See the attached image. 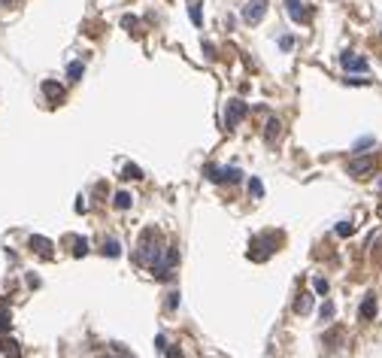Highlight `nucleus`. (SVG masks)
<instances>
[{"label":"nucleus","instance_id":"obj_26","mask_svg":"<svg viewBox=\"0 0 382 358\" xmlns=\"http://www.w3.org/2000/svg\"><path fill=\"white\" fill-rule=\"evenodd\" d=\"M291 46H294V40H291V36H279V49H282V52H288Z\"/></svg>","mask_w":382,"mask_h":358},{"label":"nucleus","instance_id":"obj_16","mask_svg":"<svg viewBox=\"0 0 382 358\" xmlns=\"http://www.w3.org/2000/svg\"><path fill=\"white\" fill-rule=\"evenodd\" d=\"M103 255H106V258H119V255H122V246H119L116 240H106V243H103Z\"/></svg>","mask_w":382,"mask_h":358},{"label":"nucleus","instance_id":"obj_1","mask_svg":"<svg viewBox=\"0 0 382 358\" xmlns=\"http://www.w3.org/2000/svg\"><path fill=\"white\" fill-rule=\"evenodd\" d=\"M164 246H167V243H164V240L158 237V231H146V234L140 237V255H137V258H140V264L152 267V264L161 258Z\"/></svg>","mask_w":382,"mask_h":358},{"label":"nucleus","instance_id":"obj_5","mask_svg":"<svg viewBox=\"0 0 382 358\" xmlns=\"http://www.w3.org/2000/svg\"><path fill=\"white\" fill-rule=\"evenodd\" d=\"M246 116V103L243 100H231L227 103V130H234L237 128V122Z\"/></svg>","mask_w":382,"mask_h":358},{"label":"nucleus","instance_id":"obj_8","mask_svg":"<svg viewBox=\"0 0 382 358\" xmlns=\"http://www.w3.org/2000/svg\"><path fill=\"white\" fill-rule=\"evenodd\" d=\"M43 95L52 100V103H61V100H64V88L58 85V82H49V79H46V82H43Z\"/></svg>","mask_w":382,"mask_h":358},{"label":"nucleus","instance_id":"obj_18","mask_svg":"<svg viewBox=\"0 0 382 358\" xmlns=\"http://www.w3.org/2000/svg\"><path fill=\"white\" fill-rule=\"evenodd\" d=\"M188 15H191V22L200 28L203 25V15H200V6H197V0H191V6H188Z\"/></svg>","mask_w":382,"mask_h":358},{"label":"nucleus","instance_id":"obj_7","mask_svg":"<svg viewBox=\"0 0 382 358\" xmlns=\"http://www.w3.org/2000/svg\"><path fill=\"white\" fill-rule=\"evenodd\" d=\"M279 134H282V122H279L276 116H270V119H267V128H264L267 143H276V140H279Z\"/></svg>","mask_w":382,"mask_h":358},{"label":"nucleus","instance_id":"obj_4","mask_svg":"<svg viewBox=\"0 0 382 358\" xmlns=\"http://www.w3.org/2000/svg\"><path fill=\"white\" fill-rule=\"evenodd\" d=\"M340 64H343V70H349V73H367V61L361 55H355V52H343Z\"/></svg>","mask_w":382,"mask_h":358},{"label":"nucleus","instance_id":"obj_29","mask_svg":"<svg viewBox=\"0 0 382 358\" xmlns=\"http://www.w3.org/2000/svg\"><path fill=\"white\" fill-rule=\"evenodd\" d=\"M167 307H170V310H176V307H179V294H176V292L170 294V304H167Z\"/></svg>","mask_w":382,"mask_h":358},{"label":"nucleus","instance_id":"obj_11","mask_svg":"<svg viewBox=\"0 0 382 358\" xmlns=\"http://www.w3.org/2000/svg\"><path fill=\"white\" fill-rule=\"evenodd\" d=\"M0 352L6 358H22V346H18L15 340H3V343H0Z\"/></svg>","mask_w":382,"mask_h":358},{"label":"nucleus","instance_id":"obj_13","mask_svg":"<svg viewBox=\"0 0 382 358\" xmlns=\"http://www.w3.org/2000/svg\"><path fill=\"white\" fill-rule=\"evenodd\" d=\"M82 73H85V64H82V61H73V64H67V76H70V82L82 79Z\"/></svg>","mask_w":382,"mask_h":358},{"label":"nucleus","instance_id":"obj_20","mask_svg":"<svg viewBox=\"0 0 382 358\" xmlns=\"http://www.w3.org/2000/svg\"><path fill=\"white\" fill-rule=\"evenodd\" d=\"M249 192H252V197H264V185H261V179H249Z\"/></svg>","mask_w":382,"mask_h":358},{"label":"nucleus","instance_id":"obj_9","mask_svg":"<svg viewBox=\"0 0 382 358\" xmlns=\"http://www.w3.org/2000/svg\"><path fill=\"white\" fill-rule=\"evenodd\" d=\"M31 249L36 252V255L52 258V240H46V237H31Z\"/></svg>","mask_w":382,"mask_h":358},{"label":"nucleus","instance_id":"obj_10","mask_svg":"<svg viewBox=\"0 0 382 358\" xmlns=\"http://www.w3.org/2000/svg\"><path fill=\"white\" fill-rule=\"evenodd\" d=\"M358 316H361V319H373V316H376V297H373V294H367V297L361 300Z\"/></svg>","mask_w":382,"mask_h":358},{"label":"nucleus","instance_id":"obj_25","mask_svg":"<svg viewBox=\"0 0 382 358\" xmlns=\"http://www.w3.org/2000/svg\"><path fill=\"white\" fill-rule=\"evenodd\" d=\"M12 328V322H9V313H0V334H6Z\"/></svg>","mask_w":382,"mask_h":358},{"label":"nucleus","instance_id":"obj_2","mask_svg":"<svg viewBox=\"0 0 382 358\" xmlns=\"http://www.w3.org/2000/svg\"><path fill=\"white\" fill-rule=\"evenodd\" d=\"M264 15H267V0H249V3L243 6V18H246L249 25H261Z\"/></svg>","mask_w":382,"mask_h":358},{"label":"nucleus","instance_id":"obj_19","mask_svg":"<svg viewBox=\"0 0 382 358\" xmlns=\"http://www.w3.org/2000/svg\"><path fill=\"white\" fill-rule=\"evenodd\" d=\"M243 179V170L237 167H224V182H240Z\"/></svg>","mask_w":382,"mask_h":358},{"label":"nucleus","instance_id":"obj_31","mask_svg":"<svg viewBox=\"0 0 382 358\" xmlns=\"http://www.w3.org/2000/svg\"><path fill=\"white\" fill-rule=\"evenodd\" d=\"M116 352H119V358H133V355H130V352H125L122 346H116Z\"/></svg>","mask_w":382,"mask_h":358},{"label":"nucleus","instance_id":"obj_24","mask_svg":"<svg viewBox=\"0 0 382 358\" xmlns=\"http://www.w3.org/2000/svg\"><path fill=\"white\" fill-rule=\"evenodd\" d=\"M352 231H355V228H352V222H340V225H337V234H340V237H349Z\"/></svg>","mask_w":382,"mask_h":358},{"label":"nucleus","instance_id":"obj_28","mask_svg":"<svg viewBox=\"0 0 382 358\" xmlns=\"http://www.w3.org/2000/svg\"><path fill=\"white\" fill-rule=\"evenodd\" d=\"M316 292L318 294H328V279H316Z\"/></svg>","mask_w":382,"mask_h":358},{"label":"nucleus","instance_id":"obj_15","mask_svg":"<svg viewBox=\"0 0 382 358\" xmlns=\"http://www.w3.org/2000/svg\"><path fill=\"white\" fill-rule=\"evenodd\" d=\"M122 179H143V170L137 164H125L122 167Z\"/></svg>","mask_w":382,"mask_h":358},{"label":"nucleus","instance_id":"obj_32","mask_svg":"<svg viewBox=\"0 0 382 358\" xmlns=\"http://www.w3.org/2000/svg\"><path fill=\"white\" fill-rule=\"evenodd\" d=\"M3 3H9V0H3Z\"/></svg>","mask_w":382,"mask_h":358},{"label":"nucleus","instance_id":"obj_3","mask_svg":"<svg viewBox=\"0 0 382 358\" xmlns=\"http://www.w3.org/2000/svg\"><path fill=\"white\" fill-rule=\"evenodd\" d=\"M346 173H349V176H355V179L370 176V173H373V158H370V155H364V158H355V161H349Z\"/></svg>","mask_w":382,"mask_h":358},{"label":"nucleus","instance_id":"obj_12","mask_svg":"<svg viewBox=\"0 0 382 358\" xmlns=\"http://www.w3.org/2000/svg\"><path fill=\"white\" fill-rule=\"evenodd\" d=\"M73 255H76V258H85V255H88V240H85V237H76V240H73Z\"/></svg>","mask_w":382,"mask_h":358},{"label":"nucleus","instance_id":"obj_21","mask_svg":"<svg viewBox=\"0 0 382 358\" xmlns=\"http://www.w3.org/2000/svg\"><path fill=\"white\" fill-rule=\"evenodd\" d=\"M294 310L297 313H310V294H300V300L294 304Z\"/></svg>","mask_w":382,"mask_h":358},{"label":"nucleus","instance_id":"obj_27","mask_svg":"<svg viewBox=\"0 0 382 358\" xmlns=\"http://www.w3.org/2000/svg\"><path fill=\"white\" fill-rule=\"evenodd\" d=\"M346 85H370V79H358V76H349Z\"/></svg>","mask_w":382,"mask_h":358},{"label":"nucleus","instance_id":"obj_30","mask_svg":"<svg viewBox=\"0 0 382 358\" xmlns=\"http://www.w3.org/2000/svg\"><path fill=\"white\" fill-rule=\"evenodd\" d=\"M155 349H158V352H164V349H167V346H164V337H161V334L155 337Z\"/></svg>","mask_w":382,"mask_h":358},{"label":"nucleus","instance_id":"obj_6","mask_svg":"<svg viewBox=\"0 0 382 358\" xmlns=\"http://www.w3.org/2000/svg\"><path fill=\"white\" fill-rule=\"evenodd\" d=\"M285 12H288V15H291V18H294V22H300V25H303V22L310 18L300 0H285Z\"/></svg>","mask_w":382,"mask_h":358},{"label":"nucleus","instance_id":"obj_22","mask_svg":"<svg viewBox=\"0 0 382 358\" xmlns=\"http://www.w3.org/2000/svg\"><path fill=\"white\" fill-rule=\"evenodd\" d=\"M370 146H373V137H361V140L355 143V152L361 155V149H370Z\"/></svg>","mask_w":382,"mask_h":358},{"label":"nucleus","instance_id":"obj_23","mask_svg":"<svg viewBox=\"0 0 382 358\" xmlns=\"http://www.w3.org/2000/svg\"><path fill=\"white\" fill-rule=\"evenodd\" d=\"M318 316H321V319L328 322V319L334 316V304H331V300H328V304H321V310H318Z\"/></svg>","mask_w":382,"mask_h":358},{"label":"nucleus","instance_id":"obj_17","mask_svg":"<svg viewBox=\"0 0 382 358\" xmlns=\"http://www.w3.org/2000/svg\"><path fill=\"white\" fill-rule=\"evenodd\" d=\"M206 179H209V182H224V167H213V164H209V167H206Z\"/></svg>","mask_w":382,"mask_h":358},{"label":"nucleus","instance_id":"obj_14","mask_svg":"<svg viewBox=\"0 0 382 358\" xmlns=\"http://www.w3.org/2000/svg\"><path fill=\"white\" fill-rule=\"evenodd\" d=\"M130 203H133V197L127 195V192H119V195L112 197V206H116V210H127Z\"/></svg>","mask_w":382,"mask_h":358}]
</instances>
